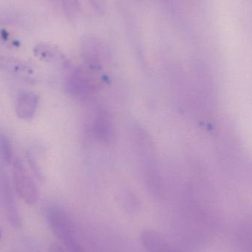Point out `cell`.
Listing matches in <instances>:
<instances>
[{
	"mask_svg": "<svg viewBox=\"0 0 252 252\" xmlns=\"http://www.w3.org/2000/svg\"><path fill=\"white\" fill-rule=\"evenodd\" d=\"M13 181L15 189L19 197L28 205L36 204L38 199L36 186L19 159L13 164Z\"/></svg>",
	"mask_w": 252,
	"mask_h": 252,
	"instance_id": "cell-2",
	"label": "cell"
},
{
	"mask_svg": "<svg viewBox=\"0 0 252 252\" xmlns=\"http://www.w3.org/2000/svg\"><path fill=\"white\" fill-rule=\"evenodd\" d=\"M67 90L76 96H84L93 90V84L87 72L81 69L74 71L67 80Z\"/></svg>",
	"mask_w": 252,
	"mask_h": 252,
	"instance_id": "cell-4",
	"label": "cell"
},
{
	"mask_svg": "<svg viewBox=\"0 0 252 252\" xmlns=\"http://www.w3.org/2000/svg\"><path fill=\"white\" fill-rule=\"evenodd\" d=\"M34 52L37 57L46 62H57L62 57L60 51L57 48L49 44H40L36 47Z\"/></svg>",
	"mask_w": 252,
	"mask_h": 252,
	"instance_id": "cell-7",
	"label": "cell"
},
{
	"mask_svg": "<svg viewBox=\"0 0 252 252\" xmlns=\"http://www.w3.org/2000/svg\"><path fill=\"white\" fill-rule=\"evenodd\" d=\"M0 201L4 207L10 224L16 229H20L22 227V220L15 204L10 184L4 176H1L0 179Z\"/></svg>",
	"mask_w": 252,
	"mask_h": 252,
	"instance_id": "cell-3",
	"label": "cell"
},
{
	"mask_svg": "<svg viewBox=\"0 0 252 252\" xmlns=\"http://www.w3.org/2000/svg\"><path fill=\"white\" fill-rule=\"evenodd\" d=\"M64 11L67 17L73 19L76 17L80 11V4L78 0H62Z\"/></svg>",
	"mask_w": 252,
	"mask_h": 252,
	"instance_id": "cell-8",
	"label": "cell"
},
{
	"mask_svg": "<svg viewBox=\"0 0 252 252\" xmlns=\"http://www.w3.org/2000/svg\"><path fill=\"white\" fill-rule=\"evenodd\" d=\"M141 241L149 252H182L173 247L164 237L152 230L144 231L141 235Z\"/></svg>",
	"mask_w": 252,
	"mask_h": 252,
	"instance_id": "cell-5",
	"label": "cell"
},
{
	"mask_svg": "<svg viewBox=\"0 0 252 252\" xmlns=\"http://www.w3.org/2000/svg\"><path fill=\"white\" fill-rule=\"evenodd\" d=\"M46 217L53 235L66 248L78 242L72 223L64 211L51 207L47 210Z\"/></svg>",
	"mask_w": 252,
	"mask_h": 252,
	"instance_id": "cell-1",
	"label": "cell"
},
{
	"mask_svg": "<svg viewBox=\"0 0 252 252\" xmlns=\"http://www.w3.org/2000/svg\"><path fill=\"white\" fill-rule=\"evenodd\" d=\"M0 156L5 162H11L13 150L8 139L4 136H0Z\"/></svg>",
	"mask_w": 252,
	"mask_h": 252,
	"instance_id": "cell-9",
	"label": "cell"
},
{
	"mask_svg": "<svg viewBox=\"0 0 252 252\" xmlns=\"http://www.w3.org/2000/svg\"><path fill=\"white\" fill-rule=\"evenodd\" d=\"M1 232H0V238H1Z\"/></svg>",
	"mask_w": 252,
	"mask_h": 252,
	"instance_id": "cell-12",
	"label": "cell"
},
{
	"mask_svg": "<svg viewBox=\"0 0 252 252\" xmlns=\"http://www.w3.org/2000/svg\"><path fill=\"white\" fill-rule=\"evenodd\" d=\"M38 103V96L34 93L31 92L21 93L16 101V115L20 119L31 120L35 115Z\"/></svg>",
	"mask_w": 252,
	"mask_h": 252,
	"instance_id": "cell-6",
	"label": "cell"
},
{
	"mask_svg": "<svg viewBox=\"0 0 252 252\" xmlns=\"http://www.w3.org/2000/svg\"><path fill=\"white\" fill-rule=\"evenodd\" d=\"M49 252H68L65 251L62 247H61L60 246L56 244H53L50 245V250H49Z\"/></svg>",
	"mask_w": 252,
	"mask_h": 252,
	"instance_id": "cell-11",
	"label": "cell"
},
{
	"mask_svg": "<svg viewBox=\"0 0 252 252\" xmlns=\"http://www.w3.org/2000/svg\"><path fill=\"white\" fill-rule=\"evenodd\" d=\"M91 3L92 5L93 6L96 11L99 13H104L105 12V0H89Z\"/></svg>",
	"mask_w": 252,
	"mask_h": 252,
	"instance_id": "cell-10",
	"label": "cell"
}]
</instances>
